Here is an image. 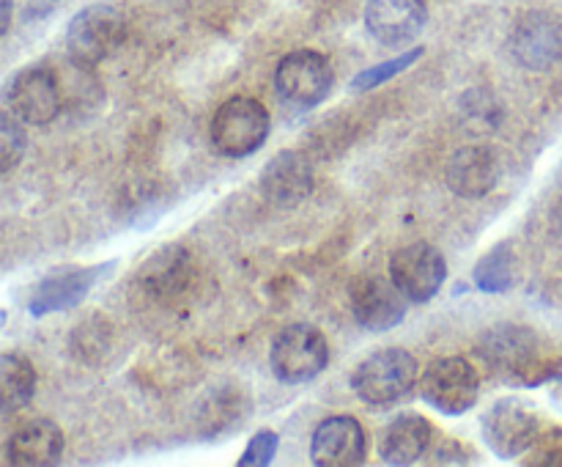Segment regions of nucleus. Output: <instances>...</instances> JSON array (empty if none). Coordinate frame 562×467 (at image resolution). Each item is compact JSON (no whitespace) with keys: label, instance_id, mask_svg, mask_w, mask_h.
I'll return each instance as SVG.
<instances>
[{"label":"nucleus","instance_id":"nucleus-1","mask_svg":"<svg viewBox=\"0 0 562 467\" xmlns=\"http://www.w3.org/2000/svg\"><path fill=\"white\" fill-rule=\"evenodd\" d=\"M475 352L492 377L516 388H536L562 371L554 346L521 324H497L483 335Z\"/></svg>","mask_w":562,"mask_h":467},{"label":"nucleus","instance_id":"nucleus-2","mask_svg":"<svg viewBox=\"0 0 562 467\" xmlns=\"http://www.w3.org/2000/svg\"><path fill=\"white\" fill-rule=\"evenodd\" d=\"M417 385V360L401 346H387L357 363L351 388L366 404L387 407L406 399Z\"/></svg>","mask_w":562,"mask_h":467},{"label":"nucleus","instance_id":"nucleus-3","mask_svg":"<svg viewBox=\"0 0 562 467\" xmlns=\"http://www.w3.org/2000/svg\"><path fill=\"white\" fill-rule=\"evenodd\" d=\"M329 344L313 324H289L272 338L269 366L285 385L311 382L327 368Z\"/></svg>","mask_w":562,"mask_h":467},{"label":"nucleus","instance_id":"nucleus-4","mask_svg":"<svg viewBox=\"0 0 562 467\" xmlns=\"http://www.w3.org/2000/svg\"><path fill=\"white\" fill-rule=\"evenodd\" d=\"M269 137V110L252 97H231L212 119V143L225 157H250Z\"/></svg>","mask_w":562,"mask_h":467},{"label":"nucleus","instance_id":"nucleus-5","mask_svg":"<svg viewBox=\"0 0 562 467\" xmlns=\"http://www.w3.org/2000/svg\"><path fill=\"white\" fill-rule=\"evenodd\" d=\"M420 393L434 410L445 412V415H464L477 404L481 377L467 357H439L423 371Z\"/></svg>","mask_w":562,"mask_h":467},{"label":"nucleus","instance_id":"nucleus-6","mask_svg":"<svg viewBox=\"0 0 562 467\" xmlns=\"http://www.w3.org/2000/svg\"><path fill=\"white\" fill-rule=\"evenodd\" d=\"M5 113L22 124H49L60 113V86L49 66L33 64L16 71L5 86Z\"/></svg>","mask_w":562,"mask_h":467},{"label":"nucleus","instance_id":"nucleus-7","mask_svg":"<svg viewBox=\"0 0 562 467\" xmlns=\"http://www.w3.org/2000/svg\"><path fill=\"white\" fill-rule=\"evenodd\" d=\"M335 71L329 60L316 49H296L280 58L274 69V86L278 93L294 108H316L333 91Z\"/></svg>","mask_w":562,"mask_h":467},{"label":"nucleus","instance_id":"nucleus-8","mask_svg":"<svg viewBox=\"0 0 562 467\" xmlns=\"http://www.w3.org/2000/svg\"><path fill=\"white\" fill-rule=\"evenodd\" d=\"M481 429L486 445L499 459H514V456L530 451V445L541 434V421L530 404L508 396V399H499L488 407Z\"/></svg>","mask_w":562,"mask_h":467},{"label":"nucleus","instance_id":"nucleus-9","mask_svg":"<svg viewBox=\"0 0 562 467\" xmlns=\"http://www.w3.org/2000/svg\"><path fill=\"white\" fill-rule=\"evenodd\" d=\"M124 16L110 5H88L66 31V47L80 66H97L124 38Z\"/></svg>","mask_w":562,"mask_h":467},{"label":"nucleus","instance_id":"nucleus-10","mask_svg":"<svg viewBox=\"0 0 562 467\" xmlns=\"http://www.w3.org/2000/svg\"><path fill=\"white\" fill-rule=\"evenodd\" d=\"M390 278L409 297V302H428L439 294L448 278V262L428 242H412L390 256Z\"/></svg>","mask_w":562,"mask_h":467},{"label":"nucleus","instance_id":"nucleus-11","mask_svg":"<svg viewBox=\"0 0 562 467\" xmlns=\"http://www.w3.org/2000/svg\"><path fill=\"white\" fill-rule=\"evenodd\" d=\"M351 313H355L357 324L373 333H384L404 322L406 302L409 297L398 289L393 278H382V275H362L351 283L349 289Z\"/></svg>","mask_w":562,"mask_h":467},{"label":"nucleus","instance_id":"nucleus-12","mask_svg":"<svg viewBox=\"0 0 562 467\" xmlns=\"http://www.w3.org/2000/svg\"><path fill=\"white\" fill-rule=\"evenodd\" d=\"M510 53L527 69H552L562 58V22L549 11H530L510 33Z\"/></svg>","mask_w":562,"mask_h":467},{"label":"nucleus","instance_id":"nucleus-13","mask_svg":"<svg viewBox=\"0 0 562 467\" xmlns=\"http://www.w3.org/2000/svg\"><path fill=\"white\" fill-rule=\"evenodd\" d=\"M366 429L351 415L324 418L311 440V459L318 467H355L366 462Z\"/></svg>","mask_w":562,"mask_h":467},{"label":"nucleus","instance_id":"nucleus-14","mask_svg":"<svg viewBox=\"0 0 562 467\" xmlns=\"http://www.w3.org/2000/svg\"><path fill=\"white\" fill-rule=\"evenodd\" d=\"M113 264H97V267H69V269H60V273L47 275L36 283L33 289L31 308L33 316H47V313H58V311H69V308L80 305L82 297L99 283L108 269Z\"/></svg>","mask_w":562,"mask_h":467},{"label":"nucleus","instance_id":"nucleus-15","mask_svg":"<svg viewBox=\"0 0 562 467\" xmlns=\"http://www.w3.org/2000/svg\"><path fill=\"white\" fill-rule=\"evenodd\" d=\"M64 432L49 418H33L16 426L5 440V462L16 467L58 465L64 456Z\"/></svg>","mask_w":562,"mask_h":467},{"label":"nucleus","instance_id":"nucleus-16","mask_svg":"<svg viewBox=\"0 0 562 467\" xmlns=\"http://www.w3.org/2000/svg\"><path fill=\"white\" fill-rule=\"evenodd\" d=\"M426 22L428 11L423 0H368L366 5L368 31L387 47L412 42Z\"/></svg>","mask_w":562,"mask_h":467},{"label":"nucleus","instance_id":"nucleus-17","mask_svg":"<svg viewBox=\"0 0 562 467\" xmlns=\"http://www.w3.org/2000/svg\"><path fill=\"white\" fill-rule=\"evenodd\" d=\"M313 190V168L305 154L280 152L261 174V192L274 207H296Z\"/></svg>","mask_w":562,"mask_h":467},{"label":"nucleus","instance_id":"nucleus-18","mask_svg":"<svg viewBox=\"0 0 562 467\" xmlns=\"http://www.w3.org/2000/svg\"><path fill=\"white\" fill-rule=\"evenodd\" d=\"M434 445V426L428 418L417 412H404L393 418L382 429L379 437V456L387 465H415L431 451Z\"/></svg>","mask_w":562,"mask_h":467},{"label":"nucleus","instance_id":"nucleus-19","mask_svg":"<svg viewBox=\"0 0 562 467\" xmlns=\"http://www.w3.org/2000/svg\"><path fill=\"white\" fill-rule=\"evenodd\" d=\"M143 291L157 300H176L192 283V258L181 245H168L148 256L137 273Z\"/></svg>","mask_w":562,"mask_h":467},{"label":"nucleus","instance_id":"nucleus-20","mask_svg":"<svg viewBox=\"0 0 562 467\" xmlns=\"http://www.w3.org/2000/svg\"><path fill=\"white\" fill-rule=\"evenodd\" d=\"M499 163L486 146H464L450 157L448 187L461 198H483L497 187Z\"/></svg>","mask_w":562,"mask_h":467},{"label":"nucleus","instance_id":"nucleus-21","mask_svg":"<svg viewBox=\"0 0 562 467\" xmlns=\"http://www.w3.org/2000/svg\"><path fill=\"white\" fill-rule=\"evenodd\" d=\"M36 393V371L31 360L16 352H3L0 357V404L3 412H16L27 407V401Z\"/></svg>","mask_w":562,"mask_h":467},{"label":"nucleus","instance_id":"nucleus-22","mask_svg":"<svg viewBox=\"0 0 562 467\" xmlns=\"http://www.w3.org/2000/svg\"><path fill=\"white\" fill-rule=\"evenodd\" d=\"M475 286L488 294H499V291H508L516 280V262L514 253H510L508 242H499L497 247L486 253L481 262L475 264Z\"/></svg>","mask_w":562,"mask_h":467},{"label":"nucleus","instance_id":"nucleus-23","mask_svg":"<svg viewBox=\"0 0 562 467\" xmlns=\"http://www.w3.org/2000/svg\"><path fill=\"white\" fill-rule=\"evenodd\" d=\"M203 415H206L209 434H223L225 429H234L236 423H245V418L250 415V401H247L245 390L220 388L209 399Z\"/></svg>","mask_w":562,"mask_h":467},{"label":"nucleus","instance_id":"nucleus-24","mask_svg":"<svg viewBox=\"0 0 562 467\" xmlns=\"http://www.w3.org/2000/svg\"><path fill=\"white\" fill-rule=\"evenodd\" d=\"M423 53H426V49H423V47L406 49V53L395 55V58H387V60H382V64L371 66V69L360 71V75H357L355 80H351V91H355V93H366V91H373V88L384 86V82L393 80L395 75H401V71L409 69L412 64H417Z\"/></svg>","mask_w":562,"mask_h":467},{"label":"nucleus","instance_id":"nucleus-25","mask_svg":"<svg viewBox=\"0 0 562 467\" xmlns=\"http://www.w3.org/2000/svg\"><path fill=\"white\" fill-rule=\"evenodd\" d=\"M525 465L532 467H562V429H541L536 443L525 456Z\"/></svg>","mask_w":562,"mask_h":467},{"label":"nucleus","instance_id":"nucleus-26","mask_svg":"<svg viewBox=\"0 0 562 467\" xmlns=\"http://www.w3.org/2000/svg\"><path fill=\"white\" fill-rule=\"evenodd\" d=\"M22 121L5 113L3 124H0V159H3V174H11L14 165L20 163L25 154V132H22Z\"/></svg>","mask_w":562,"mask_h":467},{"label":"nucleus","instance_id":"nucleus-27","mask_svg":"<svg viewBox=\"0 0 562 467\" xmlns=\"http://www.w3.org/2000/svg\"><path fill=\"white\" fill-rule=\"evenodd\" d=\"M278 445H280L278 432H272V429H263V432H258L256 437L247 443L245 454L239 456V467L269 465V462L274 459V454H278Z\"/></svg>","mask_w":562,"mask_h":467},{"label":"nucleus","instance_id":"nucleus-28","mask_svg":"<svg viewBox=\"0 0 562 467\" xmlns=\"http://www.w3.org/2000/svg\"><path fill=\"white\" fill-rule=\"evenodd\" d=\"M431 462H470V451L464 445L453 443V440H445V443L431 445Z\"/></svg>","mask_w":562,"mask_h":467},{"label":"nucleus","instance_id":"nucleus-29","mask_svg":"<svg viewBox=\"0 0 562 467\" xmlns=\"http://www.w3.org/2000/svg\"><path fill=\"white\" fill-rule=\"evenodd\" d=\"M11 27V0H3V27H0V33H9Z\"/></svg>","mask_w":562,"mask_h":467}]
</instances>
